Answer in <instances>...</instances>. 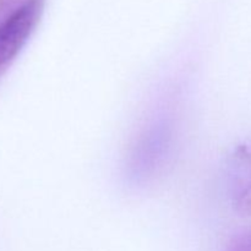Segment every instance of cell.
<instances>
[{"instance_id":"1","label":"cell","mask_w":251,"mask_h":251,"mask_svg":"<svg viewBox=\"0 0 251 251\" xmlns=\"http://www.w3.org/2000/svg\"><path fill=\"white\" fill-rule=\"evenodd\" d=\"M174 107L171 100L154 107L137 131L125 166L131 185L144 186L152 181L168 163L176 135Z\"/></svg>"},{"instance_id":"2","label":"cell","mask_w":251,"mask_h":251,"mask_svg":"<svg viewBox=\"0 0 251 251\" xmlns=\"http://www.w3.org/2000/svg\"><path fill=\"white\" fill-rule=\"evenodd\" d=\"M46 0H24L0 21V71L15 60L36 29Z\"/></svg>"},{"instance_id":"3","label":"cell","mask_w":251,"mask_h":251,"mask_svg":"<svg viewBox=\"0 0 251 251\" xmlns=\"http://www.w3.org/2000/svg\"><path fill=\"white\" fill-rule=\"evenodd\" d=\"M228 194L233 210L251 217V142L235 147L228 161Z\"/></svg>"},{"instance_id":"4","label":"cell","mask_w":251,"mask_h":251,"mask_svg":"<svg viewBox=\"0 0 251 251\" xmlns=\"http://www.w3.org/2000/svg\"><path fill=\"white\" fill-rule=\"evenodd\" d=\"M223 251H251V227L235 233Z\"/></svg>"}]
</instances>
